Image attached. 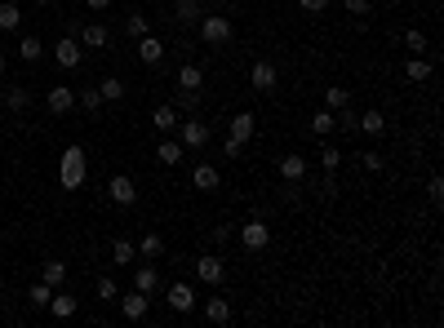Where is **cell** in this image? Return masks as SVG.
Here are the masks:
<instances>
[{"label": "cell", "mask_w": 444, "mask_h": 328, "mask_svg": "<svg viewBox=\"0 0 444 328\" xmlns=\"http://www.w3.org/2000/svg\"><path fill=\"white\" fill-rule=\"evenodd\" d=\"M0 76H5V54H0Z\"/></svg>", "instance_id": "obj_48"}, {"label": "cell", "mask_w": 444, "mask_h": 328, "mask_svg": "<svg viewBox=\"0 0 444 328\" xmlns=\"http://www.w3.org/2000/svg\"><path fill=\"white\" fill-rule=\"evenodd\" d=\"M76 40L85 45V49H107V45H112V31H107L102 22H85V27L76 31Z\"/></svg>", "instance_id": "obj_9"}, {"label": "cell", "mask_w": 444, "mask_h": 328, "mask_svg": "<svg viewBox=\"0 0 444 328\" xmlns=\"http://www.w3.org/2000/svg\"><path fill=\"white\" fill-rule=\"evenodd\" d=\"M205 320L209 324H231V302L227 297H205Z\"/></svg>", "instance_id": "obj_17"}, {"label": "cell", "mask_w": 444, "mask_h": 328, "mask_svg": "<svg viewBox=\"0 0 444 328\" xmlns=\"http://www.w3.org/2000/svg\"><path fill=\"white\" fill-rule=\"evenodd\" d=\"M18 54H22V63H36V58L45 54V45L36 40V36H22V45H18Z\"/></svg>", "instance_id": "obj_35"}, {"label": "cell", "mask_w": 444, "mask_h": 328, "mask_svg": "<svg viewBox=\"0 0 444 328\" xmlns=\"http://www.w3.org/2000/svg\"><path fill=\"white\" fill-rule=\"evenodd\" d=\"M196 102H200V93H187V89H178V107H187V111H196Z\"/></svg>", "instance_id": "obj_46"}, {"label": "cell", "mask_w": 444, "mask_h": 328, "mask_svg": "<svg viewBox=\"0 0 444 328\" xmlns=\"http://www.w3.org/2000/svg\"><path fill=\"white\" fill-rule=\"evenodd\" d=\"M112 262L116 266H134V244H129V240H116V244H112Z\"/></svg>", "instance_id": "obj_34"}, {"label": "cell", "mask_w": 444, "mask_h": 328, "mask_svg": "<svg viewBox=\"0 0 444 328\" xmlns=\"http://www.w3.org/2000/svg\"><path fill=\"white\" fill-rule=\"evenodd\" d=\"M116 279H98V302H116Z\"/></svg>", "instance_id": "obj_42"}, {"label": "cell", "mask_w": 444, "mask_h": 328, "mask_svg": "<svg viewBox=\"0 0 444 328\" xmlns=\"http://www.w3.org/2000/svg\"><path fill=\"white\" fill-rule=\"evenodd\" d=\"M45 311H54L58 320H71V315L80 311V302H76V297H67V293H58V288H54V297H49V306H45Z\"/></svg>", "instance_id": "obj_21"}, {"label": "cell", "mask_w": 444, "mask_h": 328, "mask_svg": "<svg viewBox=\"0 0 444 328\" xmlns=\"http://www.w3.org/2000/svg\"><path fill=\"white\" fill-rule=\"evenodd\" d=\"M240 151H245V142H236L231 133H227V142H222V155H231V160H240Z\"/></svg>", "instance_id": "obj_44"}, {"label": "cell", "mask_w": 444, "mask_h": 328, "mask_svg": "<svg viewBox=\"0 0 444 328\" xmlns=\"http://www.w3.org/2000/svg\"><path fill=\"white\" fill-rule=\"evenodd\" d=\"M151 125L160 129V133H174V129H178V107H169V102L155 107V111H151Z\"/></svg>", "instance_id": "obj_24"}, {"label": "cell", "mask_w": 444, "mask_h": 328, "mask_svg": "<svg viewBox=\"0 0 444 328\" xmlns=\"http://www.w3.org/2000/svg\"><path fill=\"white\" fill-rule=\"evenodd\" d=\"M45 102H49V111H54V116H67L71 107H76V89H67V84H54Z\"/></svg>", "instance_id": "obj_13"}, {"label": "cell", "mask_w": 444, "mask_h": 328, "mask_svg": "<svg viewBox=\"0 0 444 328\" xmlns=\"http://www.w3.org/2000/svg\"><path fill=\"white\" fill-rule=\"evenodd\" d=\"M346 5V14H355V18H365L369 9H374V0H342Z\"/></svg>", "instance_id": "obj_41"}, {"label": "cell", "mask_w": 444, "mask_h": 328, "mask_svg": "<svg viewBox=\"0 0 444 328\" xmlns=\"http://www.w3.org/2000/svg\"><path fill=\"white\" fill-rule=\"evenodd\" d=\"M169 306H174L178 315L196 311V288H191V284H169Z\"/></svg>", "instance_id": "obj_14"}, {"label": "cell", "mask_w": 444, "mask_h": 328, "mask_svg": "<svg viewBox=\"0 0 444 328\" xmlns=\"http://www.w3.org/2000/svg\"><path fill=\"white\" fill-rule=\"evenodd\" d=\"M116 302H120V315H125V320H142V315H147V306H151V297L138 293V288H129V293L116 297Z\"/></svg>", "instance_id": "obj_10"}, {"label": "cell", "mask_w": 444, "mask_h": 328, "mask_svg": "<svg viewBox=\"0 0 444 328\" xmlns=\"http://www.w3.org/2000/svg\"><path fill=\"white\" fill-rule=\"evenodd\" d=\"M138 58H142V63H147V67H155V63H160V58H164V45H160V40H155V36L147 31V36H142V40H138Z\"/></svg>", "instance_id": "obj_19"}, {"label": "cell", "mask_w": 444, "mask_h": 328, "mask_svg": "<svg viewBox=\"0 0 444 328\" xmlns=\"http://www.w3.org/2000/svg\"><path fill=\"white\" fill-rule=\"evenodd\" d=\"M134 288H138V293H155V288H160V271H155V266H138V271H134Z\"/></svg>", "instance_id": "obj_23"}, {"label": "cell", "mask_w": 444, "mask_h": 328, "mask_svg": "<svg viewBox=\"0 0 444 328\" xmlns=\"http://www.w3.org/2000/svg\"><path fill=\"white\" fill-rule=\"evenodd\" d=\"M178 89L200 93V89H205V71H200L196 63H183V67H178Z\"/></svg>", "instance_id": "obj_15"}, {"label": "cell", "mask_w": 444, "mask_h": 328, "mask_svg": "<svg viewBox=\"0 0 444 328\" xmlns=\"http://www.w3.org/2000/svg\"><path fill=\"white\" fill-rule=\"evenodd\" d=\"M280 178L284 182H303L307 178V155H284V160H280Z\"/></svg>", "instance_id": "obj_20"}, {"label": "cell", "mask_w": 444, "mask_h": 328, "mask_svg": "<svg viewBox=\"0 0 444 328\" xmlns=\"http://www.w3.org/2000/svg\"><path fill=\"white\" fill-rule=\"evenodd\" d=\"M360 164H365L369 173H378V169H382V155H378V151H360Z\"/></svg>", "instance_id": "obj_43"}, {"label": "cell", "mask_w": 444, "mask_h": 328, "mask_svg": "<svg viewBox=\"0 0 444 328\" xmlns=\"http://www.w3.org/2000/svg\"><path fill=\"white\" fill-rule=\"evenodd\" d=\"M404 76H409V80H418V84H422V80H431V63H427V58H422V54H413V58H409V63H404Z\"/></svg>", "instance_id": "obj_26"}, {"label": "cell", "mask_w": 444, "mask_h": 328, "mask_svg": "<svg viewBox=\"0 0 444 328\" xmlns=\"http://www.w3.org/2000/svg\"><path fill=\"white\" fill-rule=\"evenodd\" d=\"M178 142H183V151H205L209 147V125L205 120H178Z\"/></svg>", "instance_id": "obj_3"}, {"label": "cell", "mask_w": 444, "mask_h": 328, "mask_svg": "<svg viewBox=\"0 0 444 328\" xmlns=\"http://www.w3.org/2000/svg\"><path fill=\"white\" fill-rule=\"evenodd\" d=\"M249 84H254L258 93H275V84H280V76H275V63L258 58V63H254V71H249Z\"/></svg>", "instance_id": "obj_7"}, {"label": "cell", "mask_w": 444, "mask_h": 328, "mask_svg": "<svg viewBox=\"0 0 444 328\" xmlns=\"http://www.w3.org/2000/svg\"><path fill=\"white\" fill-rule=\"evenodd\" d=\"M76 107H85V111H98V107H102V93H98V84H85V89L76 93Z\"/></svg>", "instance_id": "obj_31"}, {"label": "cell", "mask_w": 444, "mask_h": 328, "mask_svg": "<svg viewBox=\"0 0 444 328\" xmlns=\"http://www.w3.org/2000/svg\"><path fill=\"white\" fill-rule=\"evenodd\" d=\"M320 164H325V173H333V169L342 164V151L338 147H325V151H320Z\"/></svg>", "instance_id": "obj_38"}, {"label": "cell", "mask_w": 444, "mask_h": 328, "mask_svg": "<svg viewBox=\"0 0 444 328\" xmlns=\"http://www.w3.org/2000/svg\"><path fill=\"white\" fill-rule=\"evenodd\" d=\"M355 129H365V133H374V138H378V133L387 129V120H382V111H365V116H355Z\"/></svg>", "instance_id": "obj_30"}, {"label": "cell", "mask_w": 444, "mask_h": 328, "mask_svg": "<svg viewBox=\"0 0 444 328\" xmlns=\"http://www.w3.org/2000/svg\"><path fill=\"white\" fill-rule=\"evenodd\" d=\"M200 14H205L200 0H174V22H178V27H196Z\"/></svg>", "instance_id": "obj_12"}, {"label": "cell", "mask_w": 444, "mask_h": 328, "mask_svg": "<svg viewBox=\"0 0 444 328\" xmlns=\"http://www.w3.org/2000/svg\"><path fill=\"white\" fill-rule=\"evenodd\" d=\"M49 297H54V288L45 284V279H40V284H31V288H27V302H31V306H40V311L49 306Z\"/></svg>", "instance_id": "obj_33"}, {"label": "cell", "mask_w": 444, "mask_h": 328, "mask_svg": "<svg viewBox=\"0 0 444 328\" xmlns=\"http://www.w3.org/2000/svg\"><path fill=\"white\" fill-rule=\"evenodd\" d=\"M54 63L63 67V71H76L80 63H85V45H80L76 36H63V40L54 45Z\"/></svg>", "instance_id": "obj_4"}, {"label": "cell", "mask_w": 444, "mask_h": 328, "mask_svg": "<svg viewBox=\"0 0 444 328\" xmlns=\"http://www.w3.org/2000/svg\"><path fill=\"white\" fill-rule=\"evenodd\" d=\"M5 111H14V116L31 111V89H27V84H9V89H5Z\"/></svg>", "instance_id": "obj_11"}, {"label": "cell", "mask_w": 444, "mask_h": 328, "mask_svg": "<svg viewBox=\"0 0 444 328\" xmlns=\"http://www.w3.org/2000/svg\"><path fill=\"white\" fill-rule=\"evenodd\" d=\"M333 129H338V116H333L329 107H325V111H316V116H311V133H316V138H329Z\"/></svg>", "instance_id": "obj_25"}, {"label": "cell", "mask_w": 444, "mask_h": 328, "mask_svg": "<svg viewBox=\"0 0 444 328\" xmlns=\"http://www.w3.org/2000/svg\"><path fill=\"white\" fill-rule=\"evenodd\" d=\"M200 40L205 45H213V49H222V45H231V36H236V27H231V18H222V14H200Z\"/></svg>", "instance_id": "obj_2"}, {"label": "cell", "mask_w": 444, "mask_h": 328, "mask_svg": "<svg viewBox=\"0 0 444 328\" xmlns=\"http://www.w3.org/2000/svg\"><path fill=\"white\" fill-rule=\"evenodd\" d=\"M85 169H89L85 147H67V151H63V164H58V178H63V187H67V191L85 187Z\"/></svg>", "instance_id": "obj_1"}, {"label": "cell", "mask_w": 444, "mask_h": 328, "mask_svg": "<svg viewBox=\"0 0 444 328\" xmlns=\"http://www.w3.org/2000/svg\"><path fill=\"white\" fill-rule=\"evenodd\" d=\"M22 22V9L14 5V0H5V5H0V31H14Z\"/></svg>", "instance_id": "obj_29"}, {"label": "cell", "mask_w": 444, "mask_h": 328, "mask_svg": "<svg viewBox=\"0 0 444 328\" xmlns=\"http://www.w3.org/2000/svg\"><path fill=\"white\" fill-rule=\"evenodd\" d=\"M191 187H196V191H218V169H213V164H196V169H191Z\"/></svg>", "instance_id": "obj_18"}, {"label": "cell", "mask_w": 444, "mask_h": 328, "mask_svg": "<svg viewBox=\"0 0 444 328\" xmlns=\"http://www.w3.org/2000/svg\"><path fill=\"white\" fill-rule=\"evenodd\" d=\"M240 244H245L249 253H262L271 244V226L267 222H258V217H249L245 226H240Z\"/></svg>", "instance_id": "obj_5"}, {"label": "cell", "mask_w": 444, "mask_h": 328, "mask_svg": "<svg viewBox=\"0 0 444 328\" xmlns=\"http://www.w3.org/2000/svg\"><path fill=\"white\" fill-rule=\"evenodd\" d=\"M40 279H45V284H49V288H63V279H67V262H45Z\"/></svg>", "instance_id": "obj_28"}, {"label": "cell", "mask_w": 444, "mask_h": 328, "mask_svg": "<svg viewBox=\"0 0 444 328\" xmlns=\"http://www.w3.org/2000/svg\"><path fill=\"white\" fill-rule=\"evenodd\" d=\"M427 196H431V204H444V178L440 173L427 182Z\"/></svg>", "instance_id": "obj_39"}, {"label": "cell", "mask_w": 444, "mask_h": 328, "mask_svg": "<svg viewBox=\"0 0 444 328\" xmlns=\"http://www.w3.org/2000/svg\"><path fill=\"white\" fill-rule=\"evenodd\" d=\"M196 279H200V284H222V279H227V266H222V258L205 253V258L196 262Z\"/></svg>", "instance_id": "obj_8"}, {"label": "cell", "mask_w": 444, "mask_h": 328, "mask_svg": "<svg viewBox=\"0 0 444 328\" xmlns=\"http://www.w3.org/2000/svg\"><path fill=\"white\" fill-rule=\"evenodd\" d=\"M98 93H102V102H120L125 98V80L107 76V80H98Z\"/></svg>", "instance_id": "obj_27"}, {"label": "cell", "mask_w": 444, "mask_h": 328, "mask_svg": "<svg viewBox=\"0 0 444 328\" xmlns=\"http://www.w3.org/2000/svg\"><path fill=\"white\" fill-rule=\"evenodd\" d=\"M125 31H129V40H142V36H147L151 27H147V18H142V14H129V22H125Z\"/></svg>", "instance_id": "obj_37"}, {"label": "cell", "mask_w": 444, "mask_h": 328, "mask_svg": "<svg viewBox=\"0 0 444 328\" xmlns=\"http://www.w3.org/2000/svg\"><path fill=\"white\" fill-rule=\"evenodd\" d=\"M298 5H303V14H325L329 0H298Z\"/></svg>", "instance_id": "obj_45"}, {"label": "cell", "mask_w": 444, "mask_h": 328, "mask_svg": "<svg viewBox=\"0 0 444 328\" xmlns=\"http://www.w3.org/2000/svg\"><path fill=\"white\" fill-rule=\"evenodd\" d=\"M254 129H258V116H254V111L231 116V138H236V142H249V138H254Z\"/></svg>", "instance_id": "obj_16"}, {"label": "cell", "mask_w": 444, "mask_h": 328, "mask_svg": "<svg viewBox=\"0 0 444 328\" xmlns=\"http://www.w3.org/2000/svg\"><path fill=\"white\" fill-rule=\"evenodd\" d=\"M404 45H409L413 54H422V49H427V36H422V31L413 27V31H404Z\"/></svg>", "instance_id": "obj_40"}, {"label": "cell", "mask_w": 444, "mask_h": 328, "mask_svg": "<svg viewBox=\"0 0 444 328\" xmlns=\"http://www.w3.org/2000/svg\"><path fill=\"white\" fill-rule=\"evenodd\" d=\"M36 5H49V0H36Z\"/></svg>", "instance_id": "obj_49"}, {"label": "cell", "mask_w": 444, "mask_h": 328, "mask_svg": "<svg viewBox=\"0 0 444 328\" xmlns=\"http://www.w3.org/2000/svg\"><path fill=\"white\" fill-rule=\"evenodd\" d=\"M155 160L174 169L178 160H183V142H178V138H169V133H164V142H160V147H155Z\"/></svg>", "instance_id": "obj_22"}, {"label": "cell", "mask_w": 444, "mask_h": 328, "mask_svg": "<svg viewBox=\"0 0 444 328\" xmlns=\"http://www.w3.org/2000/svg\"><path fill=\"white\" fill-rule=\"evenodd\" d=\"M138 253H142V258H160V253H164V240L160 235H147V240H142V244H138Z\"/></svg>", "instance_id": "obj_36"}, {"label": "cell", "mask_w": 444, "mask_h": 328, "mask_svg": "<svg viewBox=\"0 0 444 328\" xmlns=\"http://www.w3.org/2000/svg\"><path fill=\"white\" fill-rule=\"evenodd\" d=\"M107 196H112L120 209H134L138 204V187H134V178H125V173H116L112 182H107Z\"/></svg>", "instance_id": "obj_6"}, {"label": "cell", "mask_w": 444, "mask_h": 328, "mask_svg": "<svg viewBox=\"0 0 444 328\" xmlns=\"http://www.w3.org/2000/svg\"><path fill=\"white\" fill-rule=\"evenodd\" d=\"M325 102H329V111H342V107H351V93H346L342 84H329V89H325Z\"/></svg>", "instance_id": "obj_32"}, {"label": "cell", "mask_w": 444, "mask_h": 328, "mask_svg": "<svg viewBox=\"0 0 444 328\" xmlns=\"http://www.w3.org/2000/svg\"><path fill=\"white\" fill-rule=\"evenodd\" d=\"M85 5H89V9H107V5H112V0H85Z\"/></svg>", "instance_id": "obj_47"}]
</instances>
